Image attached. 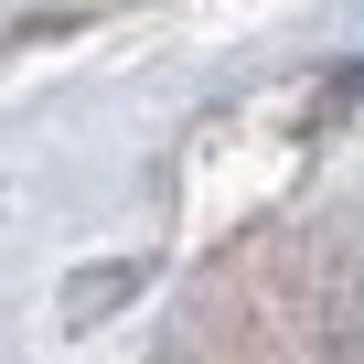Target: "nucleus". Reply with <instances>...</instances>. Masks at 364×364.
Returning <instances> with one entry per match:
<instances>
[{
	"instance_id": "1",
	"label": "nucleus",
	"mask_w": 364,
	"mask_h": 364,
	"mask_svg": "<svg viewBox=\"0 0 364 364\" xmlns=\"http://www.w3.org/2000/svg\"><path fill=\"white\" fill-rule=\"evenodd\" d=\"M332 364H364V279H353V300H343V321H332Z\"/></svg>"
}]
</instances>
